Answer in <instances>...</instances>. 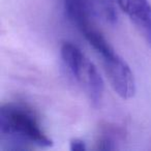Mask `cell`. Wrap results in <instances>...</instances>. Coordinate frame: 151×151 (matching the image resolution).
<instances>
[{
  "label": "cell",
  "mask_w": 151,
  "mask_h": 151,
  "mask_svg": "<svg viewBox=\"0 0 151 151\" xmlns=\"http://www.w3.org/2000/svg\"><path fill=\"white\" fill-rule=\"evenodd\" d=\"M145 42L151 46V5L148 0H115Z\"/></svg>",
  "instance_id": "277c9868"
},
{
  "label": "cell",
  "mask_w": 151,
  "mask_h": 151,
  "mask_svg": "<svg viewBox=\"0 0 151 151\" xmlns=\"http://www.w3.org/2000/svg\"><path fill=\"white\" fill-rule=\"evenodd\" d=\"M60 56L67 73L85 93L92 105L97 106L104 95V81L95 65L71 42L61 46Z\"/></svg>",
  "instance_id": "7a4b0ae2"
},
{
  "label": "cell",
  "mask_w": 151,
  "mask_h": 151,
  "mask_svg": "<svg viewBox=\"0 0 151 151\" xmlns=\"http://www.w3.org/2000/svg\"><path fill=\"white\" fill-rule=\"evenodd\" d=\"M69 149L71 151H84L87 149V147L84 141L81 140V139L76 138L73 139L70 141V143H69Z\"/></svg>",
  "instance_id": "8992f818"
},
{
  "label": "cell",
  "mask_w": 151,
  "mask_h": 151,
  "mask_svg": "<svg viewBox=\"0 0 151 151\" xmlns=\"http://www.w3.org/2000/svg\"><path fill=\"white\" fill-rule=\"evenodd\" d=\"M94 17L107 23H115L117 20V12L115 0H84Z\"/></svg>",
  "instance_id": "5b68a950"
},
{
  "label": "cell",
  "mask_w": 151,
  "mask_h": 151,
  "mask_svg": "<svg viewBox=\"0 0 151 151\" xmlns=\"http://www.w3.org/2000/svg\"><path fill=\"white\" fill-rule=\"evenodd\" d=\"M0 143L1 148L9 150L44 149L53 145L35 112L26 104L15 101L0 108Z\"/></svg>",
  "instance_id": "6da1fadb"
},
{
  "label": "cell",
  "mask_w": 151,
  "mask_h": 151,
  "mask_svg": "<svg viewBox=\"0 0 151 151\" xmlns=\"http://www.w3.org/2000/svg\"><path fill=\"white\" fill-rule=\"evenodd\" d=\"M113 90L123 99H129L136 93V82L127 63L115 52L111 45H104L94 51Z\"/></svg>",
  "instance_id": "3957f363"
}]
</instances>
